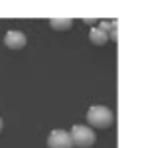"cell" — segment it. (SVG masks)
<instances>
[{
	"label": "cell",
	"instance_id": "cell-3",
	"mask_svg": "<svg viewBox=\"0 0 150 148\" xmlns=\"http://www.w3.org/2000/svg\"><path fill=\"white\" fill-rule=\"evenodd\" d=\"M47 148H73L71 134L65 130H52L47 136Z\"/></svg>",
	"mask_w": 150,
	"mask_h": 148
},
{
	"label": "cell",
	"instance_id": "cell-5",
	"mask_svg": "<svg viewBox=\"0 0 150 148\" xmlns=\"http://www.w3.org/2000/svg\"><path fill=\"white\" fill-rule=\"evenodd\" d=\"M89 38H91V42L95 45H105L107 42H109V38H107V34L105 32H101L99 28H93L89 32Z\"/></svg>",
	"mask_w": 150,
	"mask_h": 148
},
{
	"label": "cell",
	"instance_id": "cell-6",
	"mask_svg": "<svg viewBox=\"0 0 150 148\" xmlns=\"http://www.w3.org/2000/svg\"><path fill=\"white\" fill-rule=\"evenodd\" d=\"M71 24H73L71 18H65V20H55V18H53L52 22H50V26H52L53 30H67Z\"/></svg>",
	"mask_w": 150,
	"mask_h": 148
},
{
	"label": "cell",
	"instance_id": "cell-7",
	"mask_svg": "<svg viewBox=\"0 0 150 148\" xmlns=\"http://www.w3.org/2000/svg\"><path fill=\"white\" fill-rule=\"evenodd\" d=\"M117 26H119L117 22L109 24V30H107V38H109V40H117Z\"/></svg>",
	"mask_w": 150,
	"mask_h": 148
},
{
	"label": "cell",
	"instance_id": "cell-2",
	"mask_svg": "<svg viewBox=\"0 0 150 148\" xmlns=\"http://www.w3.org/2000/svg\"><path fill=\"white\" fill-rule=\"evenodd\" d=\"M69 134H71L73 146H77V148H91L95 144V132H93V128H89V126L75 125Z\"/></svg>",
	"mask_w": 150,
	"mask_h": 148
},
{
	"label": "cell",
	"instance_id": "cell-1",
	"mask_svg": "<svg viewBox=\"0 0 150 148\" xmlns=\"http://www.w3.org/2000/svg\"><path fill=\"white\" fill-rule=\"evenodd\" d=\"M87 120H89L91 126H95V128H103V130H105V128H109V126L112 125L115 117H112L111 109L95 105V107H89V111H87Z\"/></svg>",
	"mask_w": 150,
	"mask_h": 148
},
{
	"label": "cell",
	"instance_id": "cell-4",
	"mask_svg": "<svg viewBox=\"0 0 150 148\" xmlns=\"http://www.w3.org/2000/svg\"><path fill=\"white\" fill-rule=\"evenodd\" d=\"M4 45L10 47V50H20V47L26 45V36L22 32H18V30H10L4 36Z\"/></svg>",
	"mask_w": 150,
	"mask_h": 148
},
{
	"label": "cell",
	"instance_id": "cell-8",
	"mask_svg": "<svg viewBox=\"0 0 150 148\" xmlns=\"http://www.w3.org/2000/svg\"><path fill=\"white\" fill-rule=\"evenodd\" d=\"M0 130H2V118H0Z\"/></svg>",
	"mask_w": 150,
	"mask_h": 148
}]
</instances>
